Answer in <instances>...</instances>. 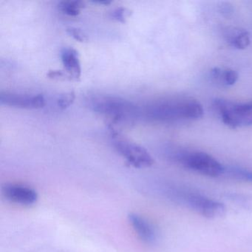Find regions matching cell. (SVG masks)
<instances>
[{"label": "cell", "instance_id": "14", "mask_svg": "<svg viewBox=\"0 0 252 252\" xmlns=\"http://www.w3.org/2000/svg\"><path fill=\"white\" fill-rule=\"evenodd\" d=\"M224 174H226L230 178L238 180V181L252 183V172L243 168L237 167V166L225 167Z\"/></svg>", "mask_w": 252, "mask_h": 252}, {"label": "cell", "instance_id": "6", "mask_svg": "<svg viewBox=\"0 0 252 252\" xmlns=\"http://www.w3.org/2000/svg\"><path fill=\"white\" fill-rule=\"evenodd\" d=\"M113 143L118 153L133 167L144 169L154 164V159L144 147L117 137L114 138Z\"/></svg>", "mask_w": 252, "mask_h": 252}, {"label": "cell", "instance_id": "11", "mask_svg": "<svg viewBox=\"0 0 252 252\" xmlns=\"http://www.w3.org/2000/svg\"><path fill=\"white\" fill-rule=\"evenodd\" d=\"M227 42L233 47L239 50L245 49L250 45L249 33L244 29H228L225 34Z\"/></svg>", "mask_w": 252, "mask_h": 252}, {"label": "cell", "instance_id": "7", "mask_svg": "<svg viewBox=\"0 0 252 252\" xmlns=\"http://www.w3.org/2000/svg\"><path fill=\"white\" fill-rule=\"evenodd\" d=\"M0 104L17 108L36 110L45 107V99L42 94L26 95L1 92Z\"/></svg>", "mask_w": 252, "mask_h": 252}, {"label": "cell", "instance_id": "2", "mask_svg": "<svg viewBox=\"0 0 252 252\" xmlns=\"http://www.w3.org/2000/svg\"><path fill=\"white\" fill-rule=\"evenodd\" d=\"M172 159L186 169L211 178L223 175L225 167L210 155L199 151H178Z\"/></svg>", "mask_w": 252, "mask_h": 252}, {"label": "cell", "instance_id": "17", "mask_svg": "<svg viewBox=\"0 0 252 252\" xmlns=\"http://www.w3.org/2000/svg\"><path fill=\"white\" fill-rule=\"evenodd\" d=\"M75 98H76V95H75L74 92H68L62 94L57 99V106L61 110H66L73 104Z\"/></svg>", "mask_w": 252, "mask_h": 252}, {"label": "cell", "instance_id": "13", "mask_svg": "<svg viewBox=\"0 0 252 252\" xmlns=\"http://www.w3.org/2000/svg\"><path fill=\"white\" fill-rule=\"evenodd\" d=\"M59 9L66 15L70 17H77L81 10L85 8V3L79 0L61 1L58 5Z\"/></svg>", "mask_w": 252, "mask_h": 252}, {"label": "cell", "instance_id": "10", "mask_svg": "<svg viewBox=\"0 0 252 252\" xmlns=\"http://www.w3.org/2000/svg\"><path fill=\"white\" fill-rule=\"evenodd\" d=\"M61 59L64 69L72 79L79 80L82 74V67L78 51L70 47L63 48Z\"/></svg>", "mask_w": 252, "mask_h": 252}, {"label": "cell", "instance_id": "20", "mask_svg": "<svg viewBox=\"0 0 252 252\" xmlns=\"http://www.w3.org/2000/svg\"><path fill=\"white\" fill-rule=\"evenodd\" d=\"M218 11L225 17H229L230 16L232 15L233 12H234L232 5L228 2H221L218 6Z\"/></svg>", "mask_w": 252, "mask_h": 252}, {"label": "cell", "instance_id": "4", "mask_svg": "<svg viewBox=\"0 0 252 252\" xmlns=\"http://www.w3.org/2000/svg\"><path fill=\"white\" fill-rule=\"evenodd\" d=\"M172 194L178 201L209 219H220L226 214V208L222 203L201 194L181 191H175Z\"/></svg>", "mask_w": 252, "mask_h": 252}, {"label": "cell", "instance_id": "21", "mask_svg": "<svg viewBox=\"0 0 252 252\" xmlns=\"http://www.w3.org/2000/svg\"><path fill=\"white\" fill-rule=\"evenodd\" d=\"M94 3L99 4V5H110L112 2L110 1H98V2H93Z\"/></svg>", "mask_w": 252, "mask_h": 252}, {"label": "cell", "instance_id": "8", "mask_svg": "<svg viewBox=\"0 0 252 252\" xmlns=\"http://www.w3.org/2000/svg\"><path fill=\"white\" fill-rule=\"evenodd\" d=\"M2 194L8 201L22 206H32L38 200L36 190L21 184H5L2 187Z\"/></svg>", "mask_w": 252, "mask_h": 252}, {"label": "cell", "instance_id": "9", "mask_svg": "<svg viewBox=\"0 0 252 252\" xmlns=\"http://www.w3.org/2000/svg\"><path fill=\"white\" fill-rule=\"evenodd\" d=\"M128 220L141 241L150 245L156 243L158 239L157 232L147 220L138 214L131 213L128 215Z\"/></svg>", "mask_w": 252, "mask_h": 252}, {"label": "cell", "instance_id": "12", "mask_svg": "<svg viewBox=\"0 0 252 252\" xmlns=\"http://www.w3.org/2000/svg\"><path fill=\"white\" fill-rule=\"evenodd\" d=\"M211 76L215 82L223 86H232L238 80V73L232 69L215 67L211 70Z\"/></svg>", "mask_w": 252, "mask_h": 252}, {"label": "cell", "instance_id": "15", "mask_svg": "<svg viewBox=\"0 0 252 252\" xmlns=\"http://www.w3.org/2000/svg\"><path fill=\"white\" fill-rule=\"evenodd\" d=\"M227 198L231 200L235 205L240 206L245 209H252V197L247 194H237V193H231L226 194Z\"/></svg>", "mask_w": 252, "mask_h": 252}, {"label": "cell", "instance_id": "19", "mask_svg": "<svg viewBox=\"0 0 252 252\" xmlns=\"http://www.w3.org/2000/svg\"><path fill=\"white\" fill-rule=\"evenodd\" d=\"M47 76H48V78H50V79H54V80H73L68 73H65V72L64 71H62V70H50V71L48 72V74H47Z\"/></svg>", "mask_w": 252, "mask_h": 252}, {"label": "cell", "instance_id": "1", "mask_svg": "<svg viewBox=\"0 0 252 252\" xmlns=\"http://www.w3.org/2000/svg\"><path fill=\"white\" fill-rule=\"evenodd\" d=\"M141 114L147 119L159 122L195 120L203 116L200 102L191 98H171L159 100L146 106Z\"/></svg>", "mask_w": 252, "mask_h": 252}, {"label": "cell", "instance_id": "5", "mask_svg": "<svg viewBox=\"0 0 252 252\" xmlns=\"http://www.w3.org/2000/svg\"><path fill=\"white\" fill-rule=\"evenodd\" d=\"M214 108L220 116L222 122L229 127L235 129L252 125V102L238 104L216 99Z\"/></svg>", "mask_w": 252, "mask_h": 252}, {"label": "cell", "instance_id": "18", "mask_svg": "<svg viewBox=\"0 0 252 252\" xmlns=\"http://www.w3.org/2000/svg\"><path fill=\"white\" fill-rule=\"evenodd\" d=\"M67 33L69 36L73 37L75 40L79 41L80 42H85L88 41V37L85 32H82L81 29L75 27H69L67 29Z\"/></svg>", "mask_w": 252, "mask_h": 252}, {"label": "cell", "instance_id": "3", "mask_svg": "<svg viewBox=\"0 0 252 252\" xmlns=\"http://www.w3.org/2000/svg\"><path fill=\"white\" fill-rule=\"evenodd\" d=\"M89 102L91 108L94 111L111 116L116 120L141 114V109L138 106L121 97L101 95L91 98Z\"/></svg>", "mask_w": 252, "mask_h": 252}, {"label": "cell", "instance_id": "16", "mask_svg": "<svg viewBox=\"0 0 252 252\" xmlns=\"http://www.w3.org/2000/svg\"><path fill=\"white\" fill-rule=\"evenodd\" d=\"M132 14V11L128 9V8L119 7V8H116V9L113 10L111 12H110L109 17L115 21L121 23H125L127 19L131 17Z\"/></svg>", "mask_w": 252, "mask_h": 252}]
</instances>
